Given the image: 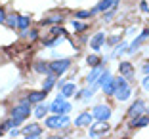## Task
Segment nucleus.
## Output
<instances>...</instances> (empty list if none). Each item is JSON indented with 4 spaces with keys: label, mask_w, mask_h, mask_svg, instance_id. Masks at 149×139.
Masks as SVG:
<instances>
[{
    "label": "nucleus",
    "mask_w": 149,
    "mask_h": 139,
    "mask_svg": "<svg viewBox=\"0 0 149 139\" xmlns=\"http://www.w3.org/2000/svg\"><path fill=\"white\" fill-rule=\"evenodd\" d=\"M31 113H33V111H31V103L25 101V99H21V103H19L17 107H13V109L10 111V116L15 118V120H19L23 124V122L29 118V114H31Z\"/></svg>",
    "instance_id": "nucleus-1"
},
{
    "label": "nucleus",
    "mask_w": 149,
    "mask_h": 139,
    "mask_svg": "<svg viewBox=\"0 0 149 139\" xmlns=\"http://www.w3.org/2000/svg\"><path fill=\"white\" fill-rule=\"evenodd\" d=\"M69 116L67 114H52V116H46L44 120V126L50 128V130H61V128L69 126Z\"/></svg>",
    "instance_id": "nucleus-2"
},
{
    "label": "nucleus",
    "mask_w": 149,
    "mask_h": 139,
    "mask_svg": "<svg viewBox=\"0 0 149 139\" xmlns=\"http://www.w3.org/2000/svg\"><path fill=\"white\" fill-rule=\"evenodd\" d=\"M71 67V59H56L50 63V71H52V74H56V76H61V74H65L67 71H69Z\"/></svg>",
    "instance_id": "nucleus-3"
},
{
    "label": "nucleus",
    "mask_w": 149,
    "mask_h": 139,
    "mask_svg": "<svg viewBox=\"0 0 149 139\" xmlns=\"http://www.w3.org/2000/svg\"><path fill=\"white\" fill-rule=\"evenodd\" d=\"M92 116H94V120H103V122H107L111 118V109L107 107V105H97V107H94Z\"/></svg>",
    "instance_id": "nucleus-4"
},
{
    "label": "nucleus",
    "mask_w": 149,
    "mask_h": 139,
    "mask_svg": "<svg viewBox=\"0 0 149 139\" xmlns=\"http://www.w3.org/2000/svg\"><path fill=\"white\" fill-rule=\"evenodd\" d=\"M149 126V114H138V116H132L128 128L130 130H140V128Z\"/></svg>",
    "instance_id": "nucleus-5"
},
{
    "label": "nucleus",
    "mask_w": 149,
    "mask_h": 139,
    "mask_svg": "<svg viewBox=\"0 0 149 139\" xmlns=\"http://www.w3.org/2000/svg\"><path fill=\"white\" fill-rule=\"evenodd\" d=\"M21 135H25V137H29V139H33V137H40L42 135V128L38 126V124H27V126H23V130H21Z\"/></svg>",
    "instance_id": "nucleus-6"
},
{
    "label": "nucleus",
    "mask_w": 149,
    "mask_h": 139,
    "mask_svg": "<svg viewBox=\"0 0 149 139\" xmlns=\"http://www.w3.org/2000/svg\"><path fill=\"white\" fill-rule=\"evenodd\" d=\"M109 131V124L107 122H103V120H97V124H90V135L92 137H96V135H103V133H107Z\"/></svg>",
    "instance_id": "nucleus-7"
},
{
    "label": "nucleus",
    "mask_w": 149,
    "mask_h": 139,
    "mask_svg": "<svg viewBox=\"0 0 149 139\" xmlns=\"http://www.w3.org/2000/svg\"><path fill=\"white\" fill-rule=\"evenodd\" d=\"M94 122V116L90 113H80L74 118V126L77 128H90V124Z\"/></svg>",
    "instance_id": "nucleus-8"
},
{
    "label": "nucleus",
    "mask_w": 149,
    "mask_h": 139,
    "mask_svg": "<svg viewBox=\"0 0 149 139\" xmlns=\"http://www.w3.org/2000/svg\"><path fill=\"white\" fill-rule=\"evenodd\" d=\"M46 95H48V91H44V90H38V91H29L25 97V101H29L31 105H36L40 103V101L46 99Z\"/></svg>",
    "instance_id": "nucleus-9"
},
{
    "label": "nucleus",
    "mask_w": 149,
    "mask_h": 139,
    "mask_svg": "<svg viewBox=\"0 0 149 139\" xmlns=\"http://www.w3.org/2000/svg\"><path fill=\"white\" fill-rule=\"evenodd\" d=\"M147 38H149V29H145L143 33H141V35L138 36V38H136V40H134V42H132L130 46L126 48V53H134V52H136V48H140V46H141V44H143Z\"/></svg>",
    "instance_id": "nucleus-10"
},
{
    "label": "nucleus",
    "mask_w": 149,
    "mask_h": 139,
    "mask_svg": "<svg viewBox=\"0 0 149 139\" xmlns=\"http://www.w3.org/2000/svg\"><path fill=\"white\" fill-rule=\"evenodd\" d=\"M105 33H96V35L92 36V40H90V48L94 50V52H100L101 46L105 44Z\"/></svg>",
    "instance_id": "nucleus-11"
},
{
    "label": "nucleus",
    "mask_w": 149,
    "mask_h": 139,
    "mask_svg": "<svg viewBox=\"0 0 149 139\" xmlns=\"http://www.w3.org/2000/svg\"><path fill=\"white\" fill-rule=\"evenodd\" d=\"M130 95H132V88H130V84H126V86H118L117 90H115V97H117L118 101H126V99H130Z\"/></svg>",
    "instance_id": "nucleus-12"
},
{
    "label": "nucleus",
    "mask_w": 149,
    "mask_h": 139,
    "mask_svg": "<svg viewBox=\"0 0 149 139\" xmlns=\"http://www.w3.org/2000/svg\"><path fill=\"white\" fill-rule=\"evenodd\" d=\"M105 71V67H103V63H100V65H96V67H92V71H90V74L86 76V82H88V86L90 84H94L97 78H100V74Z\"/></svg>",
    "instance_id": "nucleus-13"
},
{
    "label": "nucleus",
    "mask_w": 149,
    "mask_h": 139,
    "mask_svg": "<svg viewBox=\"0 0 149 139\" xmlns=\"http://www.w3.org/2000/svg\"><path fill=\"white\" fill-rule=\"evenodd\" d=\"M118 4V0H100V4L96 6V8L92 10V13H100V12H107L109 8H113V6Z\"/></svg>",
    "instance_id": "nucleus-14"
},
{
    "label": "nucleus",
    "mask_w": 149,
    "mask_h": 139,
    "mask_svg": "<svg viewBox=\"0 0 149 139\" xmlns=\"http://www.w3.org/2000/svg\"><path fill=\"white\" fill-rule=\"evenodd\" d=\"M143 111H145V103L141 99H138L136 103H132V107L128 109V116H138V114H143Z\"/></svg>",
    "instance_id": "nucleus-15"
},
{
    "label": "nucleus",
    "mask_w": 149,
    "mask_h": 139,
    "mask_svg": "<svg viewBox=\"0 0 149 139\" xmlns=\"http://www.w3.org/2000/svg\"><path fill=\"white\" fill-rule=\"evenodd\" d=\"M111 78H113V76H111V71H109V69H105V71H103V73L100 74V78H97L96 82L92 84V88H94V90H97V88H101V86H103V84H105V82H109Z\"/></svg>",
    "instance_id": "nucleus-16"
},
{
    "label": "nucleus",
    "mask_w": 149,
    "mask_h": 139,
    "mask_svg": "<svg viewBox=\"0 0 149 139\" xmlns=\"http://www.w3.org/2000/svg\"><path fill=\"white\" fill-rule=\"evenodd\" d=\"M33 71L38 74H52V71H50V63H44V61H36L35 65H33Z\"/></svg>",
    "instance_id": "nucleus-17"
},
{
    "label": "nucleus",
    "mask_w": 149,
    "mask_h": 139,
    "mask_svg": "<svg viewBox=\"0 0 149 139\" xmlns=\"http://www.w3.org/2000/svg\"><path fill=\"white\" fill-rule=\"evenodd\" d=\"M56 82H57V76H56V74H46V76H44V80H42V90L44 91H50L54 86H56Z\"/></svg>",
    "instance_id": "nucleus-18"
},
{
    "label": "nucleus",
    "mask_w": 149,
    "mask_h": 139,
    "mask_svg": "<svg viewBox=\"0 0 149 139\" xmlns=\"http://www.w3.org/2000/svg\"><path fill=\"white\" fill-rule=\"evenodd\" d=\"M50 111V105H46V103H36V107H35V111H33V114H35L36 118H44L46 116V113Z\"/></svg>",
    "instance_id": "nucleus-19"
},
{
    "label": "nucleus",
    "mask_w": 149,
    "mask_h": 139,
    "mask_svg": "<svg viewBox=\"0 0 149 139\" xmlns=\"http://www.w3.org/2000/svg\"><path fill=\"white\" fill-rule=\"evenodd\" d=\"M118 73H120V76H132L134 67H132V63H128V61H120V65H118Z\"/></svg>",
    "instance_id": "nucleus-20"
},
{
    "label": "nucleus",
    "mask_w": 149,
    "mask_h": 139,
    "mask_svg": "<svg viewBox=\"0 0 149 139\" xmlns=\"http://www.w3.org/2000/svg\"><path fill=\"white\" fill-rule=\"evenodd\" d=\"M77 93V86L73 82H65V86L61 88V95L63 97H73Z\"/></svg>",
    "instance_id": "nucleus-21"
},
{
    "label": "nucleus",
    "mask_w": 149,
    "mask_h": 139,
    "mask_svg": "<svg viewBox=\"0 0 149 139\" xmlns=\"http://www.w3.org/2000/svg\"><path fill=\"white\" fill-rule=\"evenodd\" d=\"M101 88H103V93H105V95H115V90H117V80L111 78L109 82H105Z\"/></svg>",
    "instance_id": "nucleus-22"
},
{
    "label": "nucleus",
    "mask_w": 149,
    "mask_h": 139,
    "mask_svg": "<svg viewBox=\"0 0 149 139\" xmlns=\"http://www.w3.org/2000/svg\"><path fill=\"white\" fill-rule=\"evenodd\" d=\"M94 88H84V90H80V91H77V95H74V99H84V101H88L90 97L94 95Z\"/></svg>",
    "instance_id": "nucleus-23"
},
{
    "label": "nucleus",
    "mask_w": 149,
    "mask_h": 139,
    "mask_svg": "<svg viewBox=\"0 0 149 139\" xmlns=\"http://www.w3.org/2000/svg\"><path fill=\"white\" fill-rule=\"evenodd\" d=\"M63 21V17H61V15H57V13H56V15H50V17H46V19H42V21H40V25H57V23H61Z\"/></svg>",
    "instance_id": "nucleus-24"
},
{
    "label": "nucleus",
    "mask_w": 149,
    "mask_h": 139,
    "mask_svg": "<svg viewBox=\"0 0 149 139\" xmlns=\"http://www.w3.org/2000/svg\"><path fill=\"white\" fill-rule=\"evenodd\" d=\"M29 25H31L29 15H17V29L25 30V29H29Z\"/></svg>",
    "instance_id": "nucleus-25"
},
{
    "label": "nucleus",
    "mask_w": 149,
    "mask_h": 139,
    "mask_svg": "<svg viewBox=\"0 0 149 139\" xmlns=\"http://www.w3.org/2000/svg\"><path fill=\"white\" fill-rule=\"evenodd\" d=\"M23 36H25V38L29 40V42H33V40L38 38V30H36V29H31V30L25 29V30H23Z\"/></svg>",
    "instance_id": "nucleus-26"
},
{
    "label": "nucleus",
    "mask_w": 149,
    "mask_h": 139,
    "mask_svg": "<svg viewBox=\"0 0 149 139\" xmlns=\"http://www.w3.org/2000/svg\"><path fill=\"white\" fill-rule=\"evenodd\" d=\"M86 63H88V67H96V65L101 63V57L96 55V53H90V55L86 57Z\"/></svg>",
    "instance_id": "nucleus-27"
},
{
    "label": "nucleus",
    "mask_w": 149,
    "mask_h": 139,
    "mask_svg": "<svg viewBox=\"0 0 149 139\" xmlns=\"http://www.w3.org/2000/svg\"><path fill=\"white\" fill-rule=\"evenodd\" d=\"M126 48H128V44H126V42L117 44V46H115V52L111 53V55H113V57H118L120 53H126Z\"/></svg>",
    "instance_id": "nucleus-28"
},
{
    "label": "nucleus",
    "mask_w": 149,
    "mask_h": 139,
    "mask_svg": "<svg viewBox=\"0 0 149 139\" xmlns=\"http://www.w3.org/2000/svg\"><path fill=\"white\" fill-rule=\"evenodd\" d=\"M92 15H94L92 10H79V12H74V19H88Z\"/></svg>",
    "instance_id": "nucleus-29"
},
{
    "label": "nucleus",
    "mask_w": 149,
    "mask_h": 139,
    "mask_svg": "<svg viewBox=\"0 0 149 139\" xmlns=\"http://www.w3.org/2000/svg\"><path fill=\"white\" fill-rule=\"evenodd\" d=\"M4 23L10 27V29H17V15H6Z\"/></svg>",
    "instance_id": "nucleus-30"
},
{
    "label": "nucleus",
    "mask_w": 149,
    "mask_h": 139,
    "mask_svg": "<svg viewBox=\"0 0 149 139\" xmlns=\"http://www.w3.org/2000/svg\"><path fill=\"white\" fill-rule=\"evenodd\" d=\"M71 27H73L77 33H80V30H86V25L84 23H80L79 19H73V23H71Z\"/></svg>",
    "instance_id": "nucleus-31"
},
{
    "label": "nucleus",
    "mask_w": 149,
    "mask_h": 139,
    "mask_svg": "<svg viewBox=\"0 0 149 139\" xmlns=\"http://www.w3.org/2000/svg\"><path fill=\"white\" fill-rule=\"evenodd\" d=\"M115 12H117V6H113V8H109L107 12H103V19H105V21H109V19H111V17L115 15Z\"/></svg>",
    "instance_id": "nucleus-32"
},
{
    "label": "nucleus",
    "mask_w": 149,
    "mask_h": 139,
    "mask_svg": "<svg viewBox=\"0 0 149 139\" xmlns=\"http://www.w3.org/2000/svg\"><path fill=\"white\" fill-rule=\"evenodd\" d=\"M71 109H73V105H71L69 101L65 99V101H63V105H61V114H69V111H71Z\"/></svg>",
    "instance_id": "nucleus-33"
},
{
    "label": "nucleus",
    "mask_w": 149,
    "mask_h": 139,
    "mask_svg": "<svg viewBox=\"0 0 149 139\" xmlns=\"http://www.w3.org/2000/svg\"><path fill=\"white\" fill-rule=\"evenodd\" d=\"M140 12H143V13L149 12V4L145 2V0H141V2H140Z\"/></svg>",
    "instance_id": "nucleus-34"
},
{
    "label": "nucleus",
    "mask_w": 149,
    "mask_h": 139,
    "mask_svg": "<svg viewBox=\"0 0 149 139\" xmlns=\"http://www.w3.org/2000/svg\"><path fill=\"white\" fill-rule=\"evenodd\" d=\"M105 42H107V44H111V46H113V44H118V42H120V36H111V38H107V40H105Z\"/></svg>",
    "instance_id": "nucleus-35"
},
{
    "label": "nucleus",
    "mask_w": 149,
    "mask_h": 139,
    "mask_svg": "<svg viewBox=\"0 0 149 139\" xmlns=\"http://www.w3.org/2000/svg\"><path fill=\"white\" fill-rule=\"evenodd\" d=\"M141 86H143V90H147V91H149V74L145 76L143 80H141Z\"/></svg>",
    "instance_id": "nucleus-36"
},
{
    "label": "nucleus",
    "mask_w": 149,
    "mask_h": 139,
    "mask_svg": "<svg viewBox=\"0 0 149 139\" xmlns=\"http://www.w3.org/2000/svg\"><path fill=\"white\" fill-rule=\"evenodd\" d=\"M6 21V12H4V8L0 6V23H4Z\"/></svg>",
    "instance_id": "nucleus-37"
},
{
    "label": "nucleus",
    "mask_w": 149,
    "mask_h": 139,
    "mask_svg": "<svg viewBox=\"0 0 149 139\" xmlns=\"http://www.w3.org/2000/svg\"><path fill=\"white\" fill-rule=\"evenodd\" d=\"M8 133H10V137H17V135L21 133V131H17V130H15V128H12V130H10Z\"/></svg>",
    "instance_id": "nucleus-38"
},
{
    "label": "nucleus",
    "mask_w": 149,
    "mask_h": 139,
    "mask_svg": "<svg viewBox=\"0 0 149 139\" xmlns=\"http://www.w3.org/2000/svg\"><path fill=\"white\" fill-rule=\"evenodd\" d=\"M56 86H57V88H63V86H65V80H63V78H59V80L56 82Z\"/></svg>",
    "instance_id": "nucleus-39"
},
{
    "label": "nucleus",
    "mask_w": 149,
    "mask_h": 139,
    "mask_svg": "<svg viewBox=\"0 0 149 139\" xmlns=\"http://www.w3.org/2000/svg\"><path fill=\"white\" fill-rule=\"evenodd\" d=\"M143 73H145V74H149V61L143 65Z\"/></svg>",
    "instance_id": "nucleus-40"
},
{
    "label": "nucleus",
    "mask_w": 149,
    "mask_h": 139,
    "mask_svg": "<svg viewBox=\"0 0 149 139\" xmlns=\"http://www.w3.org/2000/svg\"><path fill=\"white\" fill-rule=\"evenodd\" d=\"M145 111H147V114H149V109H145Z\"/></svg>",
    "instance_id": "nucleus-41"
}]
</instances>
